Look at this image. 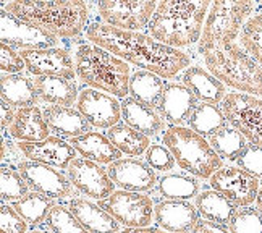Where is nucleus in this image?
Returning <instances> with one entry per match:
<instances>
[{"mask_svg": "<svg viewBox=\"0 0 262 233\" xmlns=\"http://www.w3.org/2000/svg\"><path fill=\"white\" fill-rule=\"evenodd\" d=\"M209 144L220 156V159L227 160H238V157L243 154V151L248 147L246 138L236 131L233 126H224L219 130L215 135L209 138Z\"/></svg>", "mask_w": 262, "mask_h": 233, "instance_id": "obj_35", "label": "nucleus"}, {"mask_svg": "<svg viewBox=\"0 0 262 233\" xmlns=\"http://www.w3.org/2000/svg\"><path fill=\"white\" fill-rule=\"evenodd\" d=\"M253 12V2H214L199 39V54L207 55L212 50L233 44Z\"/></svg>", "mask_w": 262, "mask_h": 233, "instance_id": "obj_7", "label": "nucleus"}, {"mask_svg": "<svg viewBox=\"0 0 262 233\" xmlns=\"http://www.w3.org/2000/svg\"><path fill=\"white\" fill-rule=\"evenodd\" d=\"M222 110L228 123L254 146H262V99L228 93L222 100Z\"/></svg>", "mask_w": 262, "mask_h": 233, "instance_id": "obj_8", "label": "nucleus"}, {"mask_svg": "<svg viewBox=\"0 0 262 233\" xmlns=\"http://www.w3.org/2000/svg\"><path fill=\"white\" fill-rule=\"evenodd\" d=\"M28 189L29 185L26 183L23 175L18 172V168L15 170L13 167L4 164L2 170H0V195H2V202H15L21 199L28 195Z\"/></svg>", "mask_w": 262, "mask_h": 233, "instance_id": "obj_37", "label": "nucleus"}, {"mask_svg": "<svg viewBox=\"0 0 262 233\" xmlns=\"http://www.w3.org/2000/svg\"><path fill=\"white\" fill-rule=\"evenodd\" d=\"M164 78L146 70H136L129 79V94L133 99L139 100L152 109H159L165 91Z\"/></svg>", "mask_w": 262, "mask_h": 233, "instance_id": "obj_29", "label": "nucleus"}, {"mask_svg": "<svg viewBox=\"0 0 262 233\" xmlns=\"http://www.w3.org/2000/svg\"><path fill=\"white\" fill-rule=\"evenodd\" d=\"M107 138L112 141V144L126 156H141L146 154V151L150 146L149 136L139 133L135 128L128 126L126 123H118L107 130Z\"/></svg>", "mask_w": 262, "mask_h": 233, "instance_id": "obj_31", "label": "nucleus"}, {"mask_svg": "<svg viewBox=\"0 0 262 233\" xmlns=\"http://www.w3.org/2000/svg\"><path fill=\"white\" fill-rule=\"evenodd\" d=\"M196 209L203 216V219L220 225L230 224L231 217L236 212V207L215 189H206L199 193L196 196Z\"/></svg>", "mask_w": 262, "mask_h": 233, "instance_id": "obj_30", "label": "nucleus"}, {"mask_svg": "<svg viewBox=\"0 0 262 233\" xmlns=\"http://www.w3.org/2000/svg\"><path fill=\"white\" fill-rule=\"evenodd\" d=\"M0 39L2 44L19 50L52 49L58 44V37L33 23L16 18L5 8L0 12Z\"/></svg>", "mask_w": 262, "mask_h": 233, "instance_id": "obj_11", "label": "nucleus"}, {"mask_svg": "<svg viewBox=\"0 0 262 233\" xmlns=\"http://www.w3.org/2000/svg\"><path fill=\"white\" fill-rule=\"evenodd\" d=\"M120 233H165V230H160L156 227H139V228H125Z\"/></svg>", "mask_w": 262, "mask_h": 233, "instance_id": "obj_46", "label": "nucleus"}, {"mask_svg": "<svg viewBox=\"0 0 262 233\" xmlns=\"http://www.w3.org/2000/svg\"><path fill=\"white\" fill-rule=\"evenodd\" d=\"M8 133L18 139V143H37L49 138L50 130L44 120L42 110L34 105L16 110L15 121L8 128Z\"/></svg>", "mask_w": 262, "mask_h": 233, "instance_id": "obj_25", "label": "nucleus"}, {"mask_svg": "<svg viewBox=\"0 0 262 233\" xmlns=\"http://www.w3.org/2000/svg\"><path fill=\"white\" fill-rule=\"evenodd\" d=\"M239 168L246 170L256 178H262V146L248 144V147L243 151L236 160Z\"/></svg>", "mask_w": 262, "mask_h": 233, "instance_id": "obj_42", "label": "nucleus"}, {"mask_svg": "<svg viewBox=\"0 0 262 233\" xmlns=\"http://www.w3.org/2000/svg\"><path fill=\"white\" fill-rule=\"evenodd\" d=\"M0 114H2V120H0L2 121V130H7L12 126V123L15 121V117H16L15 107L2 100V104H0Z\"/></svg>", "mask_w": 262, "mask_h": 233, "instance_id": "obj_45", "label": "nucleus"}, {"mask_svg": "<svg viewBox=\"0 0 262 233\" xmlns=\"http://www.w3.org/2000/svg\"><path fill=\"white\" fill-rule=\"evenodd\" d=\"M28 73L37 78L41 76H62L75 81L76 70L75 62L68 50L62 47L52 49H37V50H21Z\"/></svg>", "mask_w": 262, "mask_h": 233, "instance_id": "obj_16", "label": "nucleus"}, {"mask_svg": "<svg viewBox=\"0 0 262 233\" xmlns=\"http://www.w3.org/2000/svg\"><path fill=\"white\" fill-rule=\"evenodd\" d=\"M68 209L89 233H120L118 222L93 201L73 198L68 202Z\"/></svg>", "mask_w": 262, "mask_h": 233, "instance_id": "obj_23", "label": "nucleus"}, {"mask_svg": "<svg viewBox=\"0 0 262 233\" xmlns=\"http://www.w3.org/2000/svg\"><path fill=\"white\" fill-rule=\"evenodd\" d=\"M189 130H193L194 133L201 135L203 138H210L215 135L219 130L227 126V118L224 110L217 107L215 104H206L201 102L194 109V112L191 114L188 120Z\"/></svg>", "mask_w": 262, "mask_h": 233, "instance_id": "obj_32", "label": "nucleus"}, {"mask_svg": "<svg viewBox=\"0 0 262 233\" xmlns=\"http://www.w3.org/2000/svg\"><path fill=\"white\" fill-rule=\"evenodd\" d=\"M0 231L2 233L28 231L26 220L18 214L12 204H7V202H2V209H0Z\"/></svg>", "mask_w": 262, "mask_h": 233, "instance_id": "obj_41", "label": "nucleus"}, {"mask_svg": "<svg viewBox=\"0 0 262 233\" xmlns=\"http://www.w3.org/2000/svg\"><path fill=\"white\" fill-rule=\"evenodd\" d=\"M157 191L170 201H189L199 195V181L189 175L168 174L159 180Z\"/></svg>", "mask_w": 262, "mask_h": 233, "instance_id": "obj_33", "label": "nucleus"}, {"mask_svg": "<svg viewBox=\"0 0 262 233\" xmlns=\"http://www.w3.org/2000/svg\"><path fill=\"white\" fill-rule=\"evenodd\" d=\"M198 209L188 201H160L154 217L160 228L170 233H191L198 224Z\"/></svg>", "mask_w": 262, "mask_h": 233, "instance_id": "obj_20", "label": "nucleus"}, {"mask_svg": "<svg viewBox=\"0 0 262 233\" xmlns=\"http://www.w3.org/2000/svg\"><path fill=\"white\" fill-rule=\"evenodd\" d=\"M8 13L33 23L55 37H76L88 29L89 7L79 0L65 2H33L16 0L4 5Z\"/></svg>", "mask_w": 262, "mask_h": 233, "instance_id": "obj_3", "label": "nucleus"}, {"mask_svg": "<svg viewBox=\"0 0 262 233\" xmlns=\"http://www.w3.org/2000/svg\"><path fill=\"white\" fill-rule=\"evenodd\" d=\"M18 172L23 175L29 188L50 199H67L75 195V186L62 172L33 160L18 162Z\"/></svg>", "mask_w": 262, "mask_h": 233, "instance_id": "obj_13", "label": "nucleus"}, {"mask_svg": "<svg viewBox=\"0 0 262 233\" xmlns=\"http://www.w3.org/2000/svg\"><path fill=\"white\" fill-rule=\"evenodd\" d=\"M181 84H185L198 100L206 104H219L225 99V84L203 67H189L181 75Z\"/></svg>", "mask_w": 262, "mask_h": 233, "instance_id": "obj_22", "label": "nucleus"}, {"mask_svg": "<svg viewBox=\"0 0 262 233\" xmlns=\"http://www.w3.org/2000/svg\"><path fill=\"white\" fill-rule=\"evenodd\" d=\"M212 189L224 195L235 207H249L260 189L259 178L239 167H222L210 177Z\"/></svg>", "mask_w": 262, "mask_h": 233, "instance_id": "obj_12", "label": "nucleus"}, {"mask_svg": "<svg viewBox=\"0 0 262 233\" xmlns=\"http://www.w3.org/2000/svg\"><path fill=\"white\" fill-rule=\"evenodd\" d=\"M122 118L128 126L146 136H156L165 131V120L157 110L133 97H125L122 100Z\"/></svg>", "mask_w": 262, "mask_h": 233, "instance_id": "obj_24", "label": "nucleus"}, {"mask_svg": "<svg viewBox=\"0 0 262 233\" xmlns=\"http://www.w3.org/2000/svg\"><path fill=\"white\" fill-rule=\"evenodd\" d=\"M256 204H257V210L262 214V185H260V189H259V195H257V201H256Z\"/></svg>", "mask_w": 262, "mask_h": 233, "instance_id": "obj_47", "label": "nucleus"}, {"mask_svg": "<svg viewBox=\"0 0 262 233\" xmlns=\"http://www.w3.org/2000/svg\"><path fill=\"white\" fill-rule=\"evenodd\" d=\"M99 206L126 228L149 227L156 209L147 195L125 189L114 191L108 198L99 201Z\"/></svg>", "mask_w": 262, "mask_h": 233, "instance_id": "obj_9", "label": "nucleus"}, {"mask_svg": "<svg viewBox=\"0 0 262 233\" xmlns=\"http://www.w3.org/2000/svg\"><path fill=\"white\" fill-rule=\"evenodd\" d=\"M39 100L50 105L70 107L78 102V88L72 79L62 76H41L34 79Z\"/></svg>", "mask_w": 262, "mask_h": 233, "instance_id": "obj_27", "label": "nucleus"}, {"mask_svg": "<svg viewBox=\"0 0 262 233\" xmlns=\"http://www.w3.org/2000/svg\"><path fill=\"white\" fill-rule=\"evenodd\" d=\"M16 147L28 160L54 168H68L76 159V149L58 136H49L37 143H18Z\"/></svg>", "mask_w": 262, "mask_h": 233, "instance_id": "obj_17", "label": "nucleus"}, {"mask_svg": "<svg viewBox=\"0 0 262 233\" xmlns=\"http://www.w3.org/2000/svg\"><path fill=\"white\" fill-rule=\"evenodd\" d=\"M191 233H231V231L228 228H225L224 225L215 224V222L199 219Z\"/></svg>", "mask_w": 262, "mask_h": 233, "instance_id": "obj_44", "label": "nucleus"}, {"mask_svg": "<svg viewBox=\"0 0 262 233\" xmlns=\"http://www.w3.org/2000/svg\"><path fill=\"white\" fill-rule=\"evenodd\" d=\"M156 8L157 4L152 0H105L97 4V13L107 26L138 33L139 29L149 26Z\"/></svg>", "mask_w": 262, "mask_h": 233, "instance_id": "obj_10", "label": "nucleus"}, {"mask_svg": "<svg viewBox=\"0 0 262 233\" xmlns=\"http://www.w3.org/2000/svg\"><path fill=\"white\" fill-rule=\"evenodd\" d=\"M67 172L72 185L88 198L102 201L115 191V183L108 177L107 168H102L93 160L76 157Z\"/></svg>", "mask_w": 262, "mask_h": 233, "instance_id": "obj_14", "label": "nucleus"}, {"mask_svg": "<svg viewBox=\"0 0 262 233\" xmlns=\"http://www.w3.org/2000/svg\"><path fill=\"white\" fill-rule=\"evenodd\" d=\"M239 46L262 67V12L246 22L239 34Z\"/></svg>", "mask_w": 262, "mask_h": 233, "instance_id": "obj_36", "label": "nucleus"}, {"mask_svg": "<svg viewBox=\"0 0 262 233\" xmlns=\"http://www.w3.org/2000/svg\"><path fill=\"white\" fill-rule=\"evenodd\" d=\"M207 72L224 84L243 94L262 96V67L248 55L243 47L230 44L204 55Z\"/></svg>", "mask_w": 262, "mask_h": 233, "instance_id": "obj_5", "label": "nucleus"}, {"mask_svg": "<svg viewBox=\"0 0 262 233\" xmlns=\"http://www.w3.org/2000/svg\"><path fill=\"white\" fill-rule=\"evenodd\" d=\"M86 37L123 62L156 73L164 79L175 78L191 67V57L188 54L160 44L147 34L122 31L104 23H93L86 29Z\"/></svg>", "mask_w": 262, "mask_h": 233, "instance_id": "obj_1", "label": "nucleus"}, {"mask_svg": "<svg viewBox=\"0 0 262 233\" xmlns=\"http://www.w3.org/2000/svg\"><path fill=\"white\" fill-rule=\"evenodd\" d=\"M228 230L231 233H262V214L253 207L239 209L231 217Z\"/></svg>", "mask_w": 262, "mask_h": 233, "instance_id": "obj_39", "label": "nucleus"}, {"mask_svg": "<svg viewBox=\"0 0 262 233\" xmlns=\"http://www.w3.org/2000/svg\"><path fill=\"white\" fill-rule=\"evenodd\" d=\"M164 146L170 149L177 164L198 178H209L222 168L220 156L209 141L185 126H170L164 131Z\"/></svg>", "mask_w": 262, "mask_h": 233, "instance_id": "obj_6", "label": "nucleus"}, {"mask_svg": "<svg viewBox=\"0 0 262 233\" xmlns=\"http://www.w3.org/2000/svg\"><path fill=\"white\" fill-rule=\"evenodd\" d=\"M42 114L49 130L54 131L58 138L73 139L91 131L88 120L81 115L79 110H75L73 107L47 105L42 110Z\"/></svg>", "mask_w": 262, "mask_h": 233, "instance_id": "obj_21", "label": "nucleus"}, {"mask_svg": "<svg viewBox=\"0 0 262 233\" xmlns=\"http://www.w3.org/2000/svg\"><path fill=\"white\" fill-rule=\"evenodd\" d=\"M12 206L26 220V224L37 227L47 220L50 210H52L55 204L54 199H50L41 193H36V191H31L25 198L12 202Z\"/></svg>", "mask_w": 262, "mask_h": 233, "instance_id": "obj_34", "label": "nucleus"}, {"mask_svg": "<svg viewBox=\"0 0 262 233\" xmlns=\"http://www.w3.org/2000/svg\"><path fill=\"white\" fill-rule=\"evenodd\" d=\"M196 107L198 97L185 84L168 83L165 86L157 112L165 121L172 123L173 126H181L185 121L189 120Z\"/></svg>", "mask_w": 262, "mask_h": 233, "instance_id": "obj_19", "label": "nucleus"}, {"mask_svg": "<svg viewBox=\"0 0 262 233\" xmlns=\"http://www.w3.org/2000/svg\"><path fill=\"white\" fill-rule=\"evenodd\" d=\"M75 70L76 76L91 89L123 99L129 94L131 73L128 63L93 43L76 47Z\"/></svg>", "mask_w": 262, "mask_h": 233, "instance_id": "obj_4", "label": "nucleus"}, {"mask_svg": "<svg viewBox=\"0 0 262 233\" xmlns=\"http://www.w3.org/2000/svg\"><path fill=\"white\" fill-rule=\"evenodd\" d=\"M0 68L4 75H19L23 70H26V65L19 52L2 44L0 46Z\"/></svg>", "mask_w": 262, "mask_h": 233, "instance_id": "obj_43", "label": "nucleus"}, {"mask_svg": "<svg viewBox=\"0 0 262 233\" xmlns=\"http://www.w3.org/2000/svg\"><path fill=\"white\" fill-rule=\"evenodd\" d=\"M108 177L125 191L144 193L156 186V172L138 159H118L107 167Z\"/></svg>", "mask_w": 262, "mask_h": 233, "instance_id": "obj_18", "label": "nucleus"}, {"mask_svg": "<svg viewBox=\"0 0 262 233\" xmlns=\"http://www.w3.org/2000/svg\"><path fill=\"white\" fill-rule=\"evenodd\" d=\"M70 144L84 159L93 160L99 165H110L122 157V153L112 144V141L107 138V135L99 133V131H89L86 135L70 139Z\"/></svg>", "mask_w": 262, "mask_h": 233, "instance_id": "obj_26", "label": "nucleus"}, {"mask_svg": "<svg viewBox=\"0 0 262 233\" xmlns=\"http://www.w3.org/2000/svg\"><path fill=\"white\" fill-rule=\"evenodd\" d=\"M46 225L52 233H89L68 206L55 204L46 220Z\"/></svg>", "mask_w": 262, "mask_h": 233, "instance_id": "obj_38", "label": "nucleus"}, {"mask_svg": "<svg viewBox=\"0 0 262 233\" xmlns=\"http://www.w3.org/2000/svg\"><path fill=\"white\" fill-rule=\"evenodd\" d=\"M78 110L91 126L110 130L122 120V104L112 94L97 89H83L78 96Z\"/></svg>", "mask_w": 262, "mask_h": 233, "instance_id": "obj_15", "label": "nucleus"}, {"mask_svg": "<svg viewBox=\"0 0 262 233\" xmlns=\"http://www.w3.org/2000/svg\"><path fill=\"white\" fill-rule=\"evenodd\" d=\"M0 96L2 100L13 107H34L39 102V96L34 86V81L28 76L19 75H2L0 78Z\"/></svg>", "mask_w": 262, "mask_h": 233, "instance_id": "obj_28", "label": "nucleus"}, {"mask_svg": "<svg viewBox=\"0 0 262 233\" xmlns=\"http://www.w3.org/2000/svg\"><path fill=\"white\" fill-rule=\"evenodd\" d=\"M146 164L154 172H170L173 170L177 160L167 146L150 144L146 151Z\"/></svg>", "mask_w": 262, "mask_h": 233, "instance_id": "obj_40", "label": "nucleus"}, {"mask_svg": "<svg viewBox=\"0 0 262 233\" xmlns=\"http://www.w3.org/2000/svg\"><path fill=\"white\" fill-rule=\"evenodd\" d=\"M28 233H47V231H42V230H31V231H28Z\"/></svg>", "mask_w": 262, "mask_h": 233, "instance_id": "obj_48", "label": "nucleus"}, {"mask_svg": "<svg viewBox=\"0 0 262 233\" xmlns=\"http://www.w3.org/2000/svg\"><path fill=\"white\" fill-rule=\"evenodd\" d=\"M210 2H159L156 13L147 26L149 36L172 49L189 47L199 43Z\"/></svg>", "mask_w": 262, "mask_h": 233, "instance_id": "obj_2", "label": "nucleus"}]
</instances>
